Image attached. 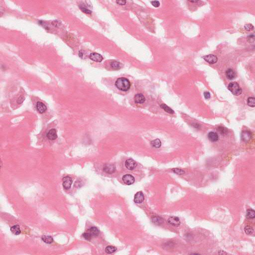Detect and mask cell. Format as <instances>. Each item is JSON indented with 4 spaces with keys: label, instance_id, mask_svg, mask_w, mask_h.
Masks as SVG:
<instances>
[{
    "label": "cell",
    "instance_id": "obj_1",
    "mask_svg": "<svg viewBox=\"0 0 255 255\" xmlns=\"http://www.w3.org/2000/svg\"><path fill=\"white\" fill-rule=\"evenodd\" d=\"M115 85L118 89L123 91H127L131 87L130 82L128 79L124 77L118 78L115 83Z\"/></svg>",
    "mask_w": 255,
    "mask_h": 255
},
{
    "label": "cell",
    "instance_id": "obj_2",
    "mask_svg": "<svg viewBox=\"0 0 255 255\" xmlns=\"http://www.w3.org/2000/svg\"><path fill=\"white\" fill-rule=\"evenodd\" d=\"M228 88L231 93L235 96H239L242 93V89L240 87L239 84L236 82L230 83Z\"/></svg>",
    "mask_w": 255,
    "mask_h": 255
},
{
    "label": "cell",
    "instance_id": "obj_3",
    "mask_svg": "<svg viewBox=\"0 0 255 255\" xmlns=\"http://www.w3.org/2000/svg\"><path fill=\"white\" fill-rule=\"evenodd\" d=\"M103 171L105 173L108 174H112L116 171V167L111 164H105L103 167Z\"/></svg>",
    "mask_w": 255,
    "mask_h": 255
},
{
    "label": "cell",
    "instance_id": "obj_4",
    "mask_svg": "<svg viewBox=\"0 0 255 255\" xmlns=\"http://www.w3.org/2000/svg\"><path fill=\"white\" fill-rule=\"evenodd\" d=\"M203 59L208 63L211 64H213L217 62L218 60V58L216 56L213 54H209L208 55H205L203 56Z\"/></svg>",
    "mask_w": 255,
    "mask_h": 255
},
{
    "label": "cell",
    "instance_id": "obj_5",
    "mask_svg": "<svg viewBox=\"0 0 255 255\" xmlns=\"http://www.w3.org/2000/svg\"><path fill=\"white\" fill-rule=\"evenodd\" d=\"M124 182L127 185H131L135 182V178L131 175H126L122 178Z\"/></svg>",
    "mask_w": 255,
    "mask_h": 255
},
{
    "label": "cell",
    "instance_id": "obj_6",
    "mask_svg": "<svg viewBox=\"0 0 255 255\" xmlns=\"http://www.w3.org/2000/svg\"><path fill=\"white\" fill-rule=\"evenodd\" d=\"M72 183V178L69 176H65L63 178V186L65 189H69Z\"/></svg>",
    "mask_w": 255,
    "mask_h": 255
},
{
    "label": "cell",
    "instance_id": "obj_7",
    "mask_svg": "<svg viewBox=\"0 0 255 255\" xmlns=\"http://www.w3.org/2000/svg\"><path fill=\"white\" fill-rule=\"evenodd\" d=\"M168 223L173 226L175 227H178L180 224V221L179 220V219L175 216H172L170 217L168 219Z\"/></svg>",
    "mask_w": 255,
    "mask_h": 255
},
{
    "label": "cell",
    "instance_id": "obj_8",
    "mask_svg": "<svg viewBox=\"0 0 255 255\" xmlns=\"http://www.w3.org/2000/svg\"><path fill=\"white\" fill-rule=\"evenodd\" d=\"M125 166L129 170H133L137 166V163L134 160L129 159L125 161Z\"/></svg>",
    "mask_w": 255,
    "mask_h": 255
},
{
    "label": "cell",
    "instance_id": "obj_9",
    "mask_svg": "<svg viewBox=\"0 0 255 255\" xmlns=\"http://www.w3.org/2000/svg\"><path fill=\"white\" fill-rule=\"evenodd\" d=\"M144 199V196L143 193L141 191L138 192L135 195L134 201L136 203H141Z\"/></svg>",
    "mask_w": 255,
    "mask_h": 255
},
{
    "label": "cell",
    "instance_id": "obj_10",
    "mask_svg": "<svg viewBox=\"0 0 255 255\" xmlns=\"http://www.w3.org/2000/svg\"><path fill=\"white\" fill-rule=\"evenodd\" d=\"M89 58L90 59L92 60L93 61L97 62H100L103 59V58L101 54L97 53H95V52L91 53L89 56Z\"/></svg>",
    "mask_w": 255,
    "mask_h": 255
},
{
    "label": "cell",
    "instance_id": "obj_11",
    "mask_svg": "<svg viewBox=\"0 0 255 255\" xmlns=\"http://www.w3.org/2000/svg\"><path fill=\"white\" fill-rule=\"evenodd\" d=\"M252 138V134L250 131H244L242 132L241 135L242 140L245 142H249Z\"/></svg>",
    "mask_w": 255,
    "mask_h": 255
},
{
    "label": "cell",
    "instance_id": "obj_12",
    "mask_svg": "<svg viewBox=\"0 0 255 255\" xmlns=\"http://www.w3.org/2000/svg\"><path fill=\"white\" fill-rule=\"evenodd\" d=\"M36 109L37 111L39 112V113L42 114L45 113L47 110V108L46 106L41 102H37L36 103Z\"/></svg>",
    "mask_w": 255,
    "mask_h": 255
},
{
    "label": "cell",
    "instance_id": "obj_13",
    "mask_svg": "<svg viewBox=\"0 0 255 255\" xmlns=\"http://www.w3.org/2000/svg\"><path fill=\"white\" fill-rule=\"evenodd\" d=\"M47 137L50 140H55L57 138V135L55 129H52L49 131L47 134Z\"/></svg>",
    "mask_w": 255,
    "mask_h": 255
},
{
    "label": "cell",
    "instance_id": "obj_14",
    "mask_svg": "<svg viewBox=\"0 0 255 255\" xmlns=\"http://www.w3.org/2000/svg\"><path fill=\"white\" fill-rule=\"evenodd\" d=\"M135 101L138 104H142L144 102L145 99L142 94H137L135 96Z\"/></svg>",
    "mask_w": 255,
    "mask_h": 255
},
{
    "label": "cell",
    "instance_id": "obj_15",
    "mask_svg": "<svg viewBox=\"0 0 255 255\" xmlns=\"http://www.w3.org/2000/svg\"><path fill=\"white\" fill-rule=\"evenodd\" d=\"M209 140L212 142H215L218 140L219 136L216 133L211 132H210L208 135Z\"/></svg>",
    "mask_w": 255,
    "mask_h": 255
},
{
    "label": "cell",
    "instance_id": "obj_16",
    "mask_svg": "<svg viewBox=\"0 0 255 255\" xmlns=\"http://www.w3.org/2000/svg\"><path fill=\"white\" fill-rule=\"evenodd\" d=\"M226 75L227 78L229 80H232L233 79H234L236 77L235 72L232 69H228L226 71Z\"/></svg>",
    "mask_w": 255,
    "mask_h": 255
},
{
    "label": "cell",
    "instance_id": "obj_17",
    "mask_svg": "<svg viewBox=\"0 0 255 255\" xmlns=\"http://www.w3.org/2000/svg\"><path fill=\"white\" fill-rule=\"evenodd\" d=\"M88 231L89 233L91 234V235L93 237L97 236L99 234V231L98 229L95 227H92L90 228Z\"/></svg>",
    "mask_w": 255,
    "mask_h": 255
},
{
    "label": "cell",
    "instance_id": "obj_18",
    "mask_svg": "<svg viewBox=\"0 0 255 255\" xmlns=\"http://www.w3.org/2000/svg\"><path fill=\"white\" fill-rule=\"evenodd\" d=\"M11 232L16 235H18L20 233V230L19 229V227L17 225H16L13 226L11 228Z\"/></svg>",
    "mask_w": 255,
    "mask_h": 255
},
{
    "label": "cell",
    "instance_id": "obj_19",
    "mask_svg": "<svg viewBox=\"0 0 255 255\" xmlns=\"http://www.w3.org/2000/svg\"><path fill=\"white\" fill-rule=\"evenodd\" d=\"M111 67L115 70H119L121 67V64L118 61H113L111 63Z\"/></svg>",
    "mask_w": 255,
    "mask_h": 255
},
{
    "label": "cell",
    "instance_id": "obj_20",
    "mask_svg": "<svg viewBox=\"0 0 255 255\" xmlns=\"http://www.w3.org/2000/svg\"><path fill=\"white\" fill-rule=\"evenodd\" d=\"M255 217V212L253 209H248L247 211V217L249 219H254Z\"/></svg>",
    "mask_w": 255,
    "mask_h": 255
},
{
    "label": "cell",
    "instance_id": "obj_21",
    "mask_svg": "<svg viewBox=\"0 0 255 255\" xmlns=\"http://www.w3.org/2000/svg\"><path fill=\"white\" fill-rule=\"evenodd\" d=\"M42 240L47 244H51L53 242V238L49 236H43L41 238Z\"/></svg>",
    "mask_w": 255,
    "mask_h": 255
},
{
    "label": "cell",
    "instance_id": "obj_22",
    "mask_svg": "<svg viewBox=\"0 0 255 255\" xmlns=\"http://www.w3.org/2000/svg\"><path fill=\"white\" fill-rule=\"evenodd\" d=\"M160 107L165 112H167L168 113H170V114H174V110H173L172 109L170 108L169 107H168L167 106H166V105H165L164 104H161L160 105Z\"/></svg>",
    "mask_w": 255,
    "mask_h": 255
},
{
    "label": "cell",
    "instance_id": "obj_23",
    "mask_svg": "<svg viewBox=\"0 0 255 255\" xmlns=\"http://www.w3.org/2000/svg\"><path fill=\"white\" fill-rule=\"evenodd\" d=\"M151 144L154 147L159 148V147H160V146L161 145V143L159 139H156V140L153 141L151 142Z\"/></svg>",
    "mask_w": 255,
    "mask_h": 255
},
{
    "label": "cell",
    "instance_id": "obj_24",
    "mask_svg": "<svg viewBox=\"0 0 255 255\" xmlns=\"http://www.w3.org/2000/svg\"><path fill=\"white\" fill-rule=\"evenodd\" d=\"M248 105L251 107H255V99L254 97H249L247 100Z\"/></svg>",
    "mask_w": 255,
    "mask_h": 255
},
{
    "label": "cell",
    "instance_id": "obj_25",
    "mask_svg": "<svg viewBox=\"0 0 255 255\" xmlns=\"http://www.w3.org/2000/svg\"><path fill=\"white\" fill-rule=\"evenodd\" d=\"M116 251V248L112 246H109L106 248L105 251L107 254H112L114 253Z\"/></svg>",
    "mask_w": 255,
    "mask_h": 255
},
{
    "label": "cell",
    "instance_id": "obj_26",
    "mask_svg": "<svg viewBox=\"0 0 255 255\" xmlns=\"http://www.w3.org/2000/svg\"><path fill=\"white\" fill-rule=\"evenodd\" d=\"M153 222L156 225H160L163 222L162 219L159 217H155L152 219Z\"/></svg>",
    "mask_w": 255,
    "mask_h": 255
},
{
    "label": "cell",
    "instance_id": "obj_27",
    "mask_svg": "<svg viewBox=\"0 0 255 255\" xmlns=\"http://www.w3.org/2000/svg\"><path fill=\"white\" fill-rule=\"evenodd\" d=\"M244 230H245V232L246 234H247V235H251V234H252L253 232H254L253 229L251 227H250L249 226H246Z\"/></svg>",
    "mask_w": 255,
    "mask_h": 255
},
{
    "label": "cell",
    "instance_id": "obj_28",
    "mask_svg": "<svg viewBox=\"0 0 255 255\" xmlns=\"http://www.w3.org/2000/svg\"><path fill=\"white\" fill-rule=\"evenodd\" d=\"M83 237L86 240H88V241H90L92 239V237H93L91 235V234L90 233H89L88 232L84 233L83 234Z\"/></svg>",
    "mask_w": 255,
    "mask_h": 255
},
{
    "label": "cell",
    "instance_id": "obj_29",
    "mask_svg": "<svg viewBox=\"0 0 255 255\" xmlns=\"http://www.w3.org/2000/svg\"><path fill=\"white\" fill-rule=\"evenodd\" d=\"M173 171L175 173L179 175H183L185 173L184 171H183V170H182V169H179V168H174V169H173Z\"/></svg>",
    "mask_w": 255,
    "mask_h": 255
},
{
    "label": "cell",
    "instance_id": "obj_30",
    "mask_svg": "<svg viewBox=\"0 0 255 255\" xmlns=\"http://www.w3.org/2000/svg\"><path fill=\"white\" fill-rule=\"evenodd\" d=\"M245 29L246 31H250L254 30V27L251 24H247L245 26Z\"/></svg>",
    "mask_w": 255,
    "mask_h": 255
},
{
    "label": "cell",
    "instance_id": "obj_31",
    "mask_svg": "<svg viewBox=\"0 0 255 255\" xmlns=\"http://www.w3.org/2000/svg\"><path fill=\"white\" fill-rule=\"evenodd\" d=\"M80 9H81V10L83 12H84V13H85L88 14H91V13H92V12H91L90 10H88V9H86V8H83V7H80Z\"/></svg>",
    "mask_w": 255,
    "mask_h": 255
},
{
    "label": "cell",
    "instance_id": "obj_32",
    "mask_svg": "<svg viewBox=\"0 0 255 255\" xmlns=\"http://www.w3.org/2000/svg\"><path fill=\"white\" fill-rule=\"evenodd\" d=\"M24 100H25V98H24L23 96H22L19 97L17 99V103H18V104H22V103H23V102L24 101Z\"/></svg>",
    "mask_w": 255,
    "mask_h": 255
},
{
    "label": "cell",
    "instance_id": "obj_33",
    "mask_svg": "<svg viewBox=\"0 0 255 255\" xmlns=\"http://www.w3.org/2000/svg\"><path fill=\"white\" fill-rule=\"evenodd\" d=\"M152 5L154 7H156V8H158L159 7V6H160V3L159 1H153L151 2Z\"/></svg>",
    "mask_w": 255,
    "mask_h": 255
},
{
    "label": "cell",
    "instance_id": "obj_34",
    "mask_svg": "<svg viewBox=\"0 0 255 255\" xmlns=\"http://www.w3.org/2000/svg\"><path fill=\"white\" fill-rule=\"evenodd\" d=\"M218 129H219V131L221 134H224V133H226V130L224 128H223V127H219Z\"/></svg>",
    "mask_w": 255,
    "mask_h": 255
},
{
    "label": "cell",
    "instance_id": "obj_35",
    "mask_svg": "<svg viewBox=\"0 0 255 255\" xmlns=\"http://www.w3.org/2000/svg\"><path fill=\"white\" fill-rule=\"evenodd\" d=\"M204 97L206 99H208L210 98V94L209 92H205L204 93Z\"/></svg>",
    "mask_w": 255,
    "mask_h": 255
},
{
    "label": "cell",
    "instance_id": "obj_36",
    "mask_svg": "<svg viewBox=\"0 0 255 255\" xmlns=\"http://www.w3.org/2000/svg\"><path fill=\"white\" fill-rule=\"evenodd\" d=\"M117 3L119 5H125L126 4V1H116Z\"/></svg>",
    "mask_w": 255,
    "mask_h": 255
}]
</instances>
